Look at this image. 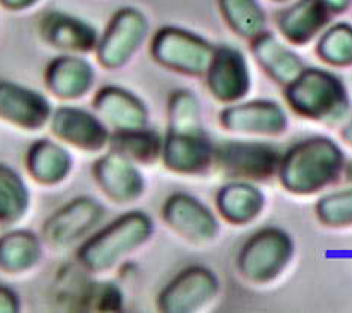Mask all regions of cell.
Listing matches in <instances>:
<instances>
[{
  "label": "cell",
  "mask_w": 352,
  "mask_h": 313,
  "mask_svg": "<svg viewBox=\"0 0 352 313\" xmlns=\"http://www.w3.org/2000/svg\"><path fill=\"white\" fill-rule=\"evenodd\" d=\"M315 216L321 225L333 230L352 226V186L330 192L315 204Z\"/></svg>",
  "instance_id": "4dcf8cb0"
},
{
  "label": "cell",
  "mask_w": 352,
  "mask_h": 313,
  "mask_svg": "<svg viewBox=\"0 0 352 313\" xmlns=\"http://www.w3.org/2000/svg\"><path fill=\"white\" fill-rule=\"evenodd\" d=\"M221 281L212 268L190 266L183 268L157 294L156 307L165 313L201 312L217 299Z\"/></svg>",
  "instance_id": "ba28073f"
},
{
  "label": "cell",
  "mask_w": 352,
  "mask_h": 313,
  "mask_svg": "<svg viewBox=\"0 0 352 313\" xmlns=\"http://www.w3.org/2000/svg\"><path fill=\"white\" fill-rule=\"evenodd\" d=\"M107 208L91 197H77L57 208L43 225L41 239L52 250H63L85 240L104 221Z\"/></svg>",
  "instance_id": "52a82bcc"
},
{
  "label": "cell",
  "mask_w": 352,
  "mask_h": 313,
  "mask_svg": "<svg viewBox=\"0 0 352 313\" xmlns=\"http://www.w3.org/2000/svg\"><path fill=\"white\" fill-rule=\"evenodd\" d=\"M74 158L60 141L41 138L30 144L26 151V170L36 183L56 186L72 173Z\"/></svg>",
  "instance_id": "603a6c76"
},
{
  "label": "cell",
  "mask_w": 352,
  "mask_h": 313,
  "mask_svg": "<svg viewBox=\"0 0 352 313\" xmlns=\"http://www.w3.org/2000/svg\"><path fill=\"white\" fill-rule=\"evenodd\" d=\"M124 295L120 286L110 281H89L82 290L77 309L80 312H122Z\"/></svg>",
  "instance_id": "f546056e"
},
{
  "label": "cell",
  "mask_w": 352,
  "mask_h": 313,
  "mask_svg": "<svg viewBox=\"0 0 352 313\" xmlns=\"http://www.w3.org/2000/svg\"><path fill=\"white\" fill-rule=\"evenodd\" d=\"M340 137L343 142L348 144V146L352 149V116L346 117L345 122H343L340 128Z\"/></svg>",
  "instance_id": "e575fe53"
},
{
  "label": "cell",
  "mask_w": 352,
  "mask_h": 313,
  "mask_svg": "<svg viewBox=\"0 0 352 313\" xmlns=\"http://www.w3.org/2000/svg\"><path fill=\"white\" fill-rule=\"evenodd\" d=\"M44 243L30 230H11L0 235V272L20 276L35 268L43 258Z\"/></svg>",
  "instance_id": "cb8c5ba5"
},
{
  "label": "cell",
  "mask_w": 352,
  "mask_h": 313,
  "mask_svg": "<svg viewBox=\"0 0 352 313\" xmlns=\"http://www.w3.org/2000/svg\"><path fill=\"white\" fill-rule=\"evenodd\" d=\"M216 45L204 36L177 26H165L152 41V56L166 69L188 77H204Z\"/></svg>",
  "instance_id": "8992f818"
},
{
  "label": "cell",
  "mask_w": 352,
  "mask_h": 313,
  "mask_svg": "<svg viewBox=\"0 0 352 313\" xmlns=\"http://www.w3.org/2000/svg\"><path fill=\"white\" fill-rule=\"evenodd\" d=\"M107 149L129 159L138 166H150L162 158L164 137L148 126L128 131H111Z\"/></svg>",
  "instance_id": "d4e9b609"
},
{
  "label": "cell",
  "mask_w": 352,
  "mask_h": 313,
  "mask_svg": "<svg viewBox=\"0 0 352 313\" xmlns=\"http://www.w3.org/2000/svg\"><path fill=\"white\" fill-rule=\"evenodd\" d=\"M283 95L292 111L316 123H340L351 109L345 83L322 67L306 66L294 81L283 87Z\"/></svg>",
  "instance_id": "3957f363"
},
{
  "label": "cell",
  "mask_w": 352,
  "mask_h": 313,
  "mask_svg": "<svg viewBox=\"0 0 352 313\" xmlns=\"http://www.w3.org/2000/svg\"><path fill=\"white\" fill-rule=\"evenodd\" d=\"M250 52L263 71L282 87L294 81L306 67L303 58L294 50L268 30L250 39Z\"/></svg>",
  "instance_id": "ffe728a7"
},
{
  "label": "cell",
  "mask_w": 352,
  "mask_h": 313,
  "mask_svg": "<svg viewBox=\"0 0 352 313\" xmlns=\"http://www.w3.org/2000/svg\"><path fill=\"white\" fill-rule=\"evenodd\" d=\"M280 159L272 142L231 140L214 146L213 166L230 180L263 183L278 175Z\"/></svg>",
  "instance_id": "5b68a950"
},
{
  "label": "cell",
  "mask_w": 352,
  "mask_h": 313,
  "mask_svg": "<svg viewBox=\"0 0 352 313\" xmlns=\"http://www.w3.org/2000/svg\"><path fill=\"white\" fill-rule=\"evenodd\" d=\"M153 233V219L146 211H126L82 240L75 259L89 274H104L147 244Z\"/></svg>",
  "instance_id": "7a4b0ae2"
},
{
  "label": "cell",
  "mask_w": 352,
  "mask_h": 313,
  "mask_svg": "<svg viewBox=\"0 0 352 313\" xmlns=\"http://www.w3.org/2000/svg\"><path fill=\"white\" fill-rule=\"evenodd\" d=\"M316 54L327 65L346 67L352 65V24L327 26L316 44Z\"/></svg>",
  "instance_id": "f1b7e54d"
},
{
  "label": "cell",
  "mask_w": 352,
  "mask_h": 313,
  "mask_svg": "<svg viewBox=\"0 0 352 313\" xmlns=\"http://www.w3.org/2000/svg\"><path fill=\"white\" fill-rule=\"evenodd\" d=\"M219 125L231 133L273 138L287 132L289 118L276 100L252 99L226 105L219 113Z\"/></svg>",
  "instance_id": "8fae6325"
},
{
  "label": "cell",
  "mask_w": 352,
  "mask_h": 313,
  "mask_svg": "<svg viewBox=\"0 0 352 313\" xmlns=\"http://www.w3.org/2000/svg\"><path fill=\"white\" fill-rule=\"evenodd\" d=\"M52 114V104L43 93L19 83L0 80V120L35 132L45 128Z\"/></svg>",
  "instance_id": "9a60e30c"
},
{
  "label": "cell",
  "mask_w": 352,
  "mask_h": 313,
  "mask_svg": "<svg viewBox=\"0 0 352 313\" xmlns=\"http://www.w3.org/2000/svg\"><path fill=\"white\" fill-rule=\"evenodd\" d=\"M204 77L210 95L226 105L243 100L252 89V74L248 57L232 45H217L214 48Z\"/></svg>",
  "instance_id": "7c38bea8"
},
{
  "label": "cell",
  "mask_w": 352,
  "mask_h": 313,
  "mask_svg": "<svg viewBox=\"0 0 352 313\" xmlns=\"http://www.w3.org/2000/svg\"><path fill=\"white\" fill-rule=\"evenodd\" d=\"M166 132H201L204 128L203 107L192 90H174L166 105Z\"/></svg>",
  "instance_id": "83f0119b"
},
{
  "label": "cell",
  "mask_w": 352,
  "mask_h": 313,
  "mask_svg": "<svg viewBox=\"0 0 352 313\" xmlns=\"http://www.w3.org/2000/svg\"><path fill=\"white\" fill-rule=\"evenodd\" d=\"M41 33L50 45L68 54L95 52L99 33L90 23L63 12H52L41 21Z\"/></svg>",
  "instance_id": "d6986e66"
},
{
  "label": "cell",
  "mask_w": 352,
  "mask_h": 313,
  "mask_svg": "<svg viewBox=\"0 0 352 313\" xmlns=\"http://www.w3.org/2000/svg\"><path fill=\"white\" fill-rule=\"evenodd\" d=\"M30 192L12 166L0 164V225H14L28 215Z\"/></svg>",
  "instance_id": "484cf974"
},
{
  "label": "cell",
  "mask_w": 352,
  "mask_h": 313,
  "mask_svg": "<svg viewBox=\"0 0 352 313\" xmlns=\"http://www.w3.org/2000/svg\"><path fill=\"white\" fill-rule=\"evenodd\" d=\"M161 217L180 239L203 246L217 239L221 233L219 219L203 201L186 192H174L164 201Z\"/></svg>",
  "instance_id": "30bf717a"
},
{
  "label": "cell",
  "mask_w": 352,
  "mask_h": 313,
  "mask_svg": "<svg viewBox=\"0 0 352 313\" xmlns=\"http://www.w3.org/2000/svg\"><path fill=\"white\" fill-rule=\"evenodd\" d=\"M48 125L57 141L86 153H99L107 149L111 135V129L96 113L78 107L57 108Z\"/></svg>",
  "instance_id": "4fadbf2b"
},
{
  "label": "cell",
  "mask_w": 352,
  "mask_h": 313,
  "mask_svg": "<svg viewBox=\"0 0 352 313\" xmlns=\"http://www.w3.org/2000/svg\"><path fill=\"white\" fill-rule=\"evenodd\" d=\"M38 2V0H0V3L3 6L10 8V10H15V11H20V10H26V8H30Z\"/></svg>",
  "instance_id": "836d02e7"
},
{
  "label": "cell",
  "mask_w": 352,
  "mask_h": 313,
  "mask_svg": "<svg viewBox=\"0 0 352 313\" xmlns=\"http://www.w3.org/2000/svg\"><path fill=\"white\" fill-rule=\"evenodd\" d=\"M333 14L321 0H297L278 17V29L289 44L303 47L320 36Z\"/></svg>",
  "instance_id": "ac0fdd59"
},
{
  "label": "cell",
  "mask_w": 352,
  "mask_h": 313,
  "mask_svg": "<svg viewBox=\"0 0 352 313\" xmlns=\"http://www.w3.org/2000/svg\"><path fill=\"white\" fill-rule=\"evenodd\" d=\"M274 2H288V0H274Z\"/></svg>",
  "instance_id": "8d00e7d4"
},
{
  "label": "cell",
  "mask_w": 352,
  "mask_h": 313,
  "mask_svg": "<svg viewBox=\"0 0 352 313\" xmlns=\"http://www.w3.org/2000/svg\"><path fill=\"white\" fill-rule=\"evenodd\" d=\"M148 20L144 12L133 6L117 11L96 47L98 61L107 69H119L126 65L144 44Z\"/></svg>",
  "instance_id": "9c48e42d"
},
{
  "label": "cell",
  "mask_w": 352,
  "mask_h": 313,
  "mask_svg": "<svg viewBox=\"0 0 352 313\" xmlns=\"http://www.w3.org/2000/svg\"><path fill=\"white\" fill-rule=\"evenodd\" d=\"M91 174L98 188L114 204H133L146 193V177L140 166L111 150L95 160Z\"/></svg>",
  "instance_id": "5bb4252c"
},
{
  "label": "cell",
  "mask_w": 352,
  "mask_h": 313,
  "mask_svg": "<svg viewBox=\"0 0 352 313\" xmlns=\"http://www.w3.org/2000/svg\"><path fill=\"white\" fill-rule=\"evenodd\" d=\"M95 113L111 131H128L148 126L150 113L144 100L119 86L100 87L94 99Z\"/></svg>",
  "instance_id": "e0dca14e"
},
{
  "label": "cell",
  "mask_w": 352,
  "mask_h": 313,
  "mask_svg": "<svg viewBox=\"0 0 352 313\" xmlns=\"http://www.w3.org/2000/svg\"><path fill=\"white\" fill-rule=\"evenodd\" d=\"M228 28L245 39H254L267 30V15L259 0H217Z\"/></svg>",
  "instance_id": "4316f807"
},
{
  "label": "cell",
  "mask_w": 352,
  "mask_h": 313,
  "mask_svg": "<svg viewBox=\"0 0 352 313\" xmlns=\"http://www.w3.org/2000/svg\"><path fill=\"white\" fill-rule=\"evenodd\" d=\"M96 80L95 67L81 54L56 57L48 65L45 83L50 91L62 99H78L89 93Z\"/></svg>",
  "instance_id": "44dd1931"
},
{
  "label": "cell",
  "mask_w": 352,
  "mask_h": 313,
  "mask_svg": "<svg viewBox=\"0 0 352 313\" xmlns=\"http://www.w3.org/2000/svg\"><path fill=\"white\" fill-rule=\"evenodd\" d=\"M214 144L206 131L166 132L164 137L162 164L179 175H203L213 168Z\"/></svg>",
  "instance_id": "2e32d148"
},
{
  "label": "cell",
  "mask_w": 352,
  "mask_h": 313,
  "mask_svg": "<svg viewBox=\"0 0 352 313\" xmlns=\"http://www.w3.org/2000/svg\"><path fill=\"white\" fill-rule=\"evenodd\" d=\"M21 310V301L10 286L0 285V313H16Z\"/></svg>",
  "instance_id": "1f68e13d"
},
{
  "label": "cell",
  "mask_w": 352,
  "mask_h": 313,
  "mask_svg": "<svg viewBox=\"0 0 352 313\" xmlns=\"http://www.w3.org/2000/svg\"><path fill=\"white\" fill-rule=\"evenodd\" d=\"M321 2L329 8V11L336 15V14H342L345 12L348 8L352 5V0H321Z\"/></svg>",
  "instance_id": "d6a6232c"
},
{
  "label": "cell",
  "mask_w": 352,
  "mask_h": 313,
  "mask_svg": "<svg viewBox=\"0 0 352 313\" xmlns=\"http://www.w3.org/2000/svg\"><path fill=\"white\" fill-rule=\"evenodd\" d=\"M296 253L292 237L278 226H267L243 243L237 255V272L250 285L264 286L279 279Z\"/></svg>",
  "instance_id": "277c9868"
},
{
  "label": "cell",
  "mask_w": 352,
  "mask_h": 313,
  "mask_svg": "<svg viewBox=\"0 0 352 313\" xmlns=\"http://www.w3.org/2000/svg\"><path fill=\"white\" fill-rule=\"evenodd\" d=\"M346 164L345 151L324 135L296 142L282 155L278 179L292 195L309 197L336 183Z\"/></svg>",
  "instance_id": "6da1fadb"
},
{
  "label": "cell",
  "mask_w": 352,
  "mask_h": 313,
  "mask_svg": "<svg viewBox=\"0 0 352 313\" xmlns=\"http://www.w3.org/2000/svg\"><path fill=\"white\" fill-rule=\"evenodd\" d=\"M343 174H345L346 180L352 184V160H346V164H345V170H343Z\"/></svg>",
  "instance_id": "d590c367"
},
{
  "label": "cell",
  "mask_w": 352,
  "mask_h": 313,
  "mask_svg": "<svg viewBox=\"0 0 352 313\" xmlns=\"http://www.w3.org/2000/svg\"><path fill=\"white\" fill-rule=\"evenodd\" d=\"M217 213L234 226L255 222L265 208V195L256 183L231 180L216 193Z\"/></svg>",
  "instance_id": "7402d4cb"
}]
</instances>
